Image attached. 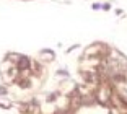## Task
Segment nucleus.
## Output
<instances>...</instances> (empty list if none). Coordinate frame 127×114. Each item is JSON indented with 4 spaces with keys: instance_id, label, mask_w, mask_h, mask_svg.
<instances>
[{
    "instance_id": "1",
    "label": "nucleus",
    "mask_w": 127,
    "mask_h": 114,
    "mask_svg": "<svg viewBox=\"0 0 127 114\" xmlns=\"http://www.w3.org/2000/svg\"><path fill=\"white\" fill-rule=\"evenodd\" d=\"M28 65H29V60H28L26 57H21V59H20V69L25 70V69H28Z\"/></svg>"
}]
</instances>
